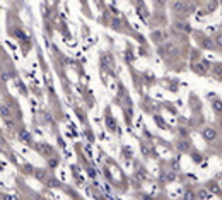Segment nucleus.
<instances>
[{"instance_id":"obj_1","label":"nucleus","mask_w":222,"mask_h":200,"mask_svg":"<svg viewBox=\"0 0 222 200\" xmlns=\"http://www.w3.org/2000/svg\"><path fill=\"white\" fill-rule=\"evenodd\" d=\"M202 135H203V140H205V142H212V140L217 139V130H214L212 127H207V128H203Z\"/></svg>"},{"instance_id":"obj_4","label":"nucleus","mask_w":222,"mask_h":200,"mask_svg":"<svg viewBox=\"0 0 222 200\" xmlns=\"http://www.w3.org/2000/svg\"><path fill=\"white\" fill-rule=\"evenodd\" d=\"M198 45L203 46V48H214V41L210 38H205V36L202 39H198Z\"/></svg>"},{"instance_id":"obj_9","label":"nucleus","mask_w":222,"mask_h":200,"mask_svg":"<svg viewBox=\"0 0 222 200\" xmlns=\"http://www.w3.org/2000/svg\"><path fill=\"white\" fill-rule=\"evenodd\" d=\"M21 140H24V142H31V139H29V135L26 132H21V137H19Z\"/></svg>"},{"instance_id":"obj_3","label":"nucleus","mask_w":222,"mask_h":200,"mask_svg":"<svg viewBox=\"0 0 222 200\" xmlns=\"http://www.w3.org/2000/svg\"><path fill=\"white\" fill-rule=\"evenodd\" d=\"M150 38H152V41L154 43H162L164 39H167V34L164 31H152V34H150Z\"/></svg>"},{"instance_id":"obj_8","label":"nucleus","mask_w":222,"mask_h":200,"mask_svg":"<svg viewBox=\"0 0 222 200\" xmlns=\"http://www.w3.org/2000/svg\"><path fill=\"white\" fill-rule=\"evenodd\" d=\"M176 28L180 29V31H186V32H190V26H188V24H185V22H178V24H176Z\"/></svg>"},{"instance_id":"obj_11","label":"nucleus","mask_w":222,"mask_h":200,"mask_svg":"<svg viewBox=\"0 0 222 200\" xmlns=\"http://www.w3.org/2000/svg\"><path fill=\"white\" fill-rule=\"evenodd\" d=\"M145 174H147V173H144L142 169H139V171H137V176H139L140 180H144V178H145Z\"/></svg>"},{"instance_id":"obj_2","label":"nucleus","mask_w":222,"mask_h":200,"mask_svg":"<svg viewBox=\"0 0 222 200\" xmlns=\"http://www.w3.org/2000/svg\"><path fill=\"white\" fill-rule=\"evenodd\" d=\"M209 70H212V67H210V63H209L207 60H202L200 63L195 65V72H196V74H200V75L207 74Z\"/></svg>"},{"instance_id":"obj_7","label":"nucleus","mask_w":222,"mask_h":200,"mask_svg":"<svg viewBox=\"0 0 222 200\" xmlns=\"http://www.w3.org/2000/svg\"><path fill=\"white\" fill-rule=\"evenodd\" d=\"M176 147L180 149L181 152H186V151H188V144H186V142H183V140H180V142L176 144Z\"/></svg>"},{"instance_id":"obj_6","label":"nucleus","mask_w":222,"mask_h":200,"mask_svg":"<svg viewBox=\"0 0 222 200\" xmlns=\"http://www.w3.org/2000/svg\"><path fill=\"white\" fill-rule=\"evenodd\" d=\"M212 106H214V110H215L217 113H220V111H222V101L217 99V98H214V99H212Z\"/></svg>"},{"instance_id":"obj_5","label":"nucleus","mask_w":222,"mask_h":200,"mask_svg":"<svg viewBox=\"0 0 222 200\" xmlns=\"http://www.w3.org/2000/svg\"><path fill=\"white\" fill-rule=\"evenodd\" d=\"M212 74L215 75V77H222V63H215L212 67Z\"/></svg>"},{"instance_id":"obj_10","label":"nucleus","mask_w":222,"mask_h":200,"mask_svg":"<svg viewBox=\"0 0 222 200\" xmlns=\"http://www.w3.org/2000/svg\"><path fill=\"white\" fill-rule=\"evenodd\" d=\"M215 45L219 46V48H222V34H219V36L215 38Z\"/></svg>"},{"instance_id":"obj_12","label":"nucleus","mask_w":222,"mask_h":200,"mask_svg":"<svg viewBox=\"0 0 222 200\" xmlns=\"http://www.w3.org/2000/svg\"><path fill=\"white\" fill-rule=\"evenodd\" d=\"M185 198H186V200H193V193H191V192H188V193L185 195Z\"/></svg>"}]
</instances>
